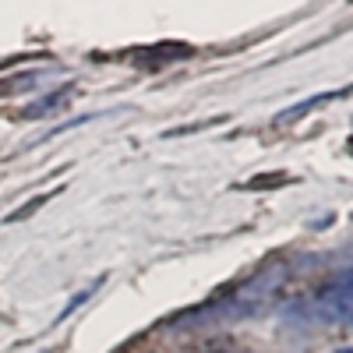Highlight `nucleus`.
Segmentation results:
<instances>
[{"label":"nucleus","mask_w":353,"mask_h":353,"mask_svg":"<svg viewBox=\"0 0 353 353\" xmlns=\"http://www.w3.org/2000/svg\"><path fill=\"white\" fill-rule=\"evenodd\" d=\"M188 53H191L188 46H163L159 53H156V50H138L134 57L141 61L145 71H159V68H166L170 61H176V57H188Z\"/></svg>","instance_id":"7ed1b4c3"},{"label":"nucleus","mask_w":353,"mask_h":353,"mask_svg":"<svg viewBox=\"0 0 353 353\" xmlns=\"http://www.w3.org/2000/svg\"><path fill=\"white\" fill-rule=\"evenodd\" d=\"M219 353H226V350H219Z\"/></svg>","instance_id":"0eeeda50"},{"label":"nucleus","mask_w":353,"mask_h":353,"mask_svg":"<svg viewBox=\"0 0 353 353\" xmlns=\"http://www.w3.org/2000/svg\"><path fill=\"white\" fill-rule=\"evenodd\" d=\"M314 314L321 321L350 325V318H353V279H350V269H339L336 279L325 283V290L314 297Z\"/></svg>","instance_id":"f03ea898"},{"label":"nucleus","mask_w":353,"mask_h":353,"mask_svg":"<svg viewBox=\"0 0 353 353\" xmlns=\"http://www.w3.org/2000/svg\"><path fill=\"white\" fill-rule=\"evenodd\" d=\"M336 353H353V350H346V346H343V350H336Z\"/></svg>","instance_id":"423d86ee"},{"label":"nucleus","mask_w":353,"mask_h":353,"mask_svg":"<svg viewBox=\"0 0 353 353\" xmlns=\"http://www.w3.org/2000/svg\"><path fill=\"white\" fill-rule=\"evenodd\" d=\"M64 99H68V92H53L50 99H36L32 106H25V113H21V117H39V113H50V110L61 106Z\"/></svg>","instance_id":"39448f33"},{"label":"nucleus","mask_w":353,"mask_h":353,"mask_svg":"<svg viewBox=\"0 0 353 353\" xmlns=\"http://www.w3.org/2000/svg\"><path fill=\"white\" fill-rule=\"evenodd\" d=\"M290 276H293V269L286 261H265L261 269L251 272L241 286H233L230 293H223V297L181 314L176 325L209 329V325H230V321H244V318L265 314V311H272L283 301V290H286Z\"/></svg>","instance_id":"f257e3e1"},{"label":"nucleus","mask_w":353,"mask_h":353,"mask_svg":"<svg viewBox=\"0 0 353 353\" xmlns=\"http://www.w3.org/2000/svg\"><path fill=\"white\" fill-rule=\"evenodd\" d=\"M325 99H332V96H314V99H307V103H297V106H290V110H283V113L276 117V124H290V121H297V117H304L307 110H314L318 103H325Z\"/></svg>","instance_id":"20e7f679"}]
</instances>
